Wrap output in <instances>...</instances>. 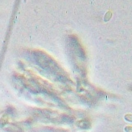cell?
<instances>
[{
  "label": "cell",
  "instance_id": "cell-1",
  "mask_svg": "<svg viewBox=\"0 0 132 132\" xmlns=\"http://www.w3.org/2000/svg\"><path fill=\"white\" fill-rule=\"evenodd\" d=\"M79 127L82 128H88L90 126V123L88 121H81L79 122L78 123Z\"/></svg>",
  "mask_w": 132,
  "mask_h": 132
},
{
  "label": "cell",
  "instance_id": "cell-2",
  "mask_svg": "<svg viewBox=\"0 0 132 132\" xmlns=\"http://www.w3.org/2000/svg\"><path fill=\"white\" fill-rule=\"evenodd\" d=\"M124 119L127 121L132 123V114H126L124 117Z\"/></svg>",
  "mask_w": 132,
  "mask_h": 132
},
{
  "label": "cell",
  "instance_id": "cell-3",
  "mask_svg": "<svg viewBox=\"0 0 132 132\" xmlns=\"http://www.w3.org/2000/svg\"><path fill=\"white\" fill-rule=\"evenodd\" d=\"M126 132H132V126H127L124 128Z\"/></svg>",
  "mask_w": 132,
  "mask_h": 132
}]
</instances>
